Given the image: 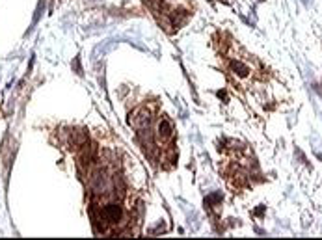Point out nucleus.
I'll return each instance as SVG.
<instances>
[{
	"label": "nucleus",
	"instance_id": "obj_5",
	"mask_svg": "<svg viewBox=\"0 0 322 240\" xmlns=\"http://www.w3.org/2000/svg\"><path fill=\"white\" fill-rule=\"evenodd\" d=\"M71 143L73 145H77V147L86 145V143H88V133H86L84 129H77V131H73L71 133Z\"/></svg>",
	"mask_w": 322,
	"mask_h": 240
},
{
	"label": "nucleus",
	"instance_id": "obj_6",
	"mask_svg": "<svg viewBox=\"0 0 322 240\" xmlns=\"http://www.w3.org/2000/svg\"><path fill=\"white\" fill-rule=\"evenodd\" d=\"M233 69H235V71H239V75H242V77H244V75H248V67H246V65H242L241 62H233Z\"/></svg>",
	"mask_w": 322,
	"mask_h": 240
},
{
	"label": "nucleus",
	"instance_id": "obj_3",
	"mask_svg": "<svg viewBox=\"0 0 322 240\" xmlns=\"http://www.w3.org/2000/svg\"><path fill=\"white\" fill-rule=\"evenodd\" d=\"M173 138V127L168 119H161L157 125V140L161 143H168Z\"/></svg>",
	"mask_w": 322,
	"mask_h": 240
},
{
	"label": "nucleus",
	"instance_id": "obj_2",
	"mask_svg": "<svg viewBox=\"0 0 322 240\" xmlns=\"http://www.w3.org/2000/svg\"><path fill=\"white\" fill-rule=\"evenodd\" d=\"M149 123H151V117H149L147 108H136L131 116V125L138 131H142V129H147Z\"/></svg>",
	"mask_w": 322,
	"mask_h": 240
},
{
	"label": "nucleus",
	"instance_id": "obj_1",
	"mask_svg": "<svg viewBox=\"0 0 322 240\" xmlns=\"http://www.w3.org/2000/svg\"><path fill=\"white\" fill-rule=\"evenodd\" d=\"M91 190L95 194H108L112 190V185H110V179L105 171L97 169L93 175H91Z\"/></svg>",
	"mask_w": 322,
	"mask_h": 240
},
{
	"label": "nucleus",
	"instance_id": "obj_4",
	"mask_svg": "<svg viewBox=\"0 0 322 240\" xmlns=\"http://www.w3.org/2000/svg\"><path fill=\"white\" fill-rule=\"evenodd\" d=\"M121 216H123V211H121V207L116 203H110L105 207V211H103V218L107 220L108 223H116L121 220Z\"/></svg>",
	"mask_w": 322,
	"mask_h": 240
}]
</instances>
